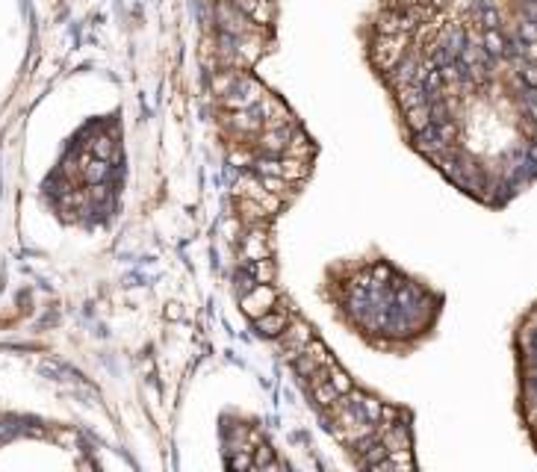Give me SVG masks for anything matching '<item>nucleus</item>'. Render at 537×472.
Wrapping results in <instances>:
<instances>
[{"label":"nucleus","instance_id":"nucleus-9","mask_svg":"<svg viewBox=\"0 0 537 472\" xmlns=\"http://www.w3.org/2000/svg\"><path fill=\"white\" fill-rule=\"evenodd\" d=\"M405 122L411 127V133H419L431 124V115H428V100L425 104H416V107H408L405 110Z\"/></svg>","mask_w":537,"mask_h":472},{"label":"nucleus","instance_id":"nucleus-4","mask_svg":"<svg viewBox=\"0 0 537 472\" xmlns=\"http://www.w3.org/2000/svg\"><path fill=\"white\" fill-rule=\"evenodd\" d=\"M313 340V334H310V328L307 325H301V322H295L293 328L287 325L283 328V348H287V354H290V360H295L301 351H305V346Z\"/></svg>","mask_w":537,"mask_h":472},{"label":"nucleus","instance_id":"nucleus-10","mask_svg":"<svg viewBox=\"0 0 537 472\" xmlns=\"http://www.w3.org/2000/svg\"><path fill=\"white\" fill-rule=\"evenodd\" d=\"M484 54L488 57H505V47H508V39L499 33V27L493 30H484Z\"/></svg>","mask_w":537,"mask_h":472},{"label":"nucleus","instance_id":"nucleus-16","mask_svg":"<svg viewBox=\"0 0 537 472\" xmlns=\"http://www.w3.org/2000/svg\"><path fill=\"white\" fill-rule=\"evenodd\" d=\"M230 466H251V458H245V454H240V458H233Z\"/></svg>","mask_w":537,"mask_h":472},{"label":"nucleus","instance_id":"nucleus-8","mask_svg":"<svg viewBox=\"0 0 537 472\" xmlns=\"http://www.w3.org/2000/svg\"><path fill=\"white\" fill-rule=\"evenodd\" d=\"M245 269H248L251 278H254L257 283H272L275 281V263H272V257L251 260V263H245Z\"/></svg>","mask_w":537,"mask_h":472},{"label":"nucleus","instance_id":"nucleus-12","mask_svg":"<svg viewBox=\"0 0 537 472\" xmlns=\"http://www.w3.org/2000/svg\"><path fill=\"white\" fill-rule=\"evenodd\" d=\"M257 157H260V151L254 145H251V148H240V151H230V154H228L230 165H254Z\"/></svg>","mask_w":537,"mask_h":472},{"label":"nucleus","instance_id":"nucleus-2","mask_svg":"<svg viewBox=\"0 0 537 472\" xmlns=\"http://www.w3.org/2000/svg\"><path fill=\"white\" fill-rule=\"evenodd\" d=\"M278 305V293L272 290V283H257L254 290H248L245 295H240V307L245 316L260 319L263 313H268Z\"/></svg>","mask_w":537,"mask_h":472},{"label":"nucleus","instance_id":"nucleus-13","mask_svg":"<svg viewBox=\"0 0 537 472\" xmlns=\"http://www.w3.org/2000/svg\"><path fill=\"white\" fill-rule=\"evenodd\" d=\"M95 157L98 160H115V142L110 139V136H100L98 142H95Z\"/></svg>","mask_w":537,"mask_h":472},{"label":"nucleus","instance_id":"nucleus-15","mask_svg":"<svg viewBox=\"0 0 537 472\" xmlns=\"http://www.w3.org/2000/svg\"><path fill=\"white\" fill-rule=\"evenodd\" d=\"M254 286H257V281H254V278H251V272H248V269H245V272H242V275L237 278V290H240V293L245 295L248 290H254Z\"/></svg>","mask_w":537,"mask_h":472},{"label":"nucleus","instance_id":"nucleus-3","mask_svg":"<svg viewBox=\"0 0 537 472\" xmlns=\"http://www.w3.org/2000/svg\"><path fill=\"white\" fill-rule=\"evenodd\" d=\"M240 254H242L245 263L260 260V257H272L268 254V236H266L263 225H251V230L242 236V242H240Z\"/></svg>","mask_w":537,"mask_h":472},{"label":"nucleus","instance_id":"nucleus-6","mask_svg":"<svg viewBox=\"0 0 537 472\" xmlns=\"http://www.w3.org/2000/svg\"><path fill=\"white\" fill-rule=\"evenodd\" d=\"M240 77H242V71H240V69H222V71H216V74L210 77V89L222 98V95H228V92L237 89Z\"/></svg>","mask_w":537,"mask_h":472},{"label":"nucleus","instance_id":"nucleus-11","mask_svg":"<svg viewBox=\"0 0 537 472\" xmlns=\"http://www.w3.org/2000/svg\"><path fill=\"white\" fill-rule=\"evenodd\" d=\"M325 372H328V381H331L334 387H337V393H340V396H346L348 390H355V384H351V378L343 372V369L334 366V363H328V366H325Z\"/></svg>","mask_w":537,"mask_h":472},{"label":"nucleus","instance_id":"nucleus-14","mask_svg":"<svg viewBox=\"0 0 537 472\" xmlns=\"http://www.w3.org/2000/svg\"><path fill=\"white\" fill-rule=\"evenodd\" d=\"M481 24L488 27V30L499 27V12H496V6H490V4H481Z\"/></svg>","mask_w":537,"mask_h":472},{"label":"nucleus","instance_id":"nucleus-7","mask_svg":"<svg viewBox=\"0 0 537 472\" xmlns=\"http://www.w3.org/2000/svg\"><path fill=\"white\" fill-rule=\"evenodd\" d=\"M310 175V163L307 160H295V157H287L283 160V168H281V177L290 180V183H301Z\"/></svg>","mask_w":537,"mask_h":472},{"label":"nucleus","instance_id":"nucleus-5","mask_svg":"<svg viewBox=\"0 0 537 472\" xmlns=\"http://www.w3.org/2000/svg\"><path fill=\"white\" fill-rule=\"evenodd\" d=\"M254 325H257V331H260V334H266V336H281V334H283V328L290 325V319H287V313H275V310H268V313H263L260 319H254Z\"/></svg>","mask_w":537,"mask_h":472},{"label":"nucleus","instance_id":"nucleus-1","mask_svg":"<svg viewBox=\"0 0 537 472\" xmlns=\"http://www.w3.org/2000/svg\"><path fill=\"white\" fill-rule=\"evenodd\" d=\"M408 50V33H393V36H381L375 50H372V59L381 71H393L396 65L401 62Z\"/></svg>","mask_w":537,"mask_h":472}]
</instances>
